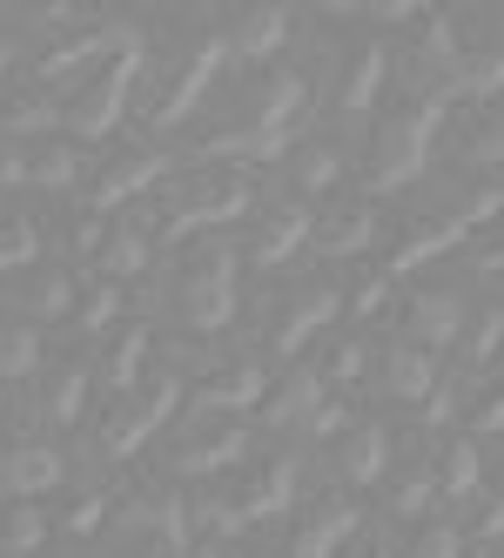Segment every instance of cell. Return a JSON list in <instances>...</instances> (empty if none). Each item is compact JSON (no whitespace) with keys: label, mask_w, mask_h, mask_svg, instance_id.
I'll use <instances>...</instances> for the list:
<instances>
[{"label":"cell","mask_w":504,"mask_h":558,"mask_svg":"<svg viewBox=\"0 0 504 558\" xmlns=\"http://www.w3.org/2000/svg\"><path fill=\"white\" fill-rule=\"evenodd\" d=\"M444 129V108L438 101H410V108H391L377 122V142H370V189L377 195H397L410 189L423 169H431V142Z\"/></svg>","instance_id":"6da1fadb"},{"label":"cell","mask_w":504,"mask_h":558,"mask_svg":"<svg viewBox=\"0 0 504 558\" xmlns=\"http://www.w3.org/2000/svg\"><path fill=\"white\" fill-rule=\"evenodd\" d=\"M175 310H182V324L196 330V337H216L236 324V250H202L196 263H188L182 276V290H175Z\"/></svg>","instance_id":"7a4b0ae2"},{"label":"cell","mask_w":504,"mask_h":558,"mask_svg":"<svg viewBox=\"0 0 504 558\" xmlns=\"http://www.w3.org/2000/svg\"><path fill=\"white\" fill-rule=\"evenodd\" d=\"M182 397H188V384H182L175 371H162V377H155V384L135 397V411H122V417H114V424L101 430V451H108L114 464H122V458H135V451H142V445H148V437L162 430V424H175Z\"/></svg>","instance_id":"3957f363"},{"label":"cell","mask_w":504,"mask_h":558,"mask_svg":"<svg viewBox=\"0 0 504 558\" xmlns=\"http://www.w3.org/2000/svg\"><path fill=\"white\" fill-rule=\"evenodd\" d=\"M142 68H148V54H122V61H114V68L101 74V82H95L82 101H74V108L61 114V122H67L74 135H82V142H101L114 122H122V108H128L135 82H142Z\"/></svg>","instance_id":"277c9868"},{"label":"cell","mask_w":504,"mask_h":558,"mask_svg":"<svg viewBox=\"0 0 504 558\" xmlns=\"http://www.w3.org/2000/svg\"><path fill=\"white\" fill-rule=\"evenodd\" d=\"M222 61H229V34H202V41L188 48V61H182V74H175L169 101H155V129H175V122H188V114L202 108V95L216 88Z\"/></svg>","instance_id":"5b68a950"},{"label":"cell","mask_w":504,"mask_h":558,"mask_svg":"<svg viewBox=\"0 0 504 558\" xmlns=\"http://www.w3.org/2000/svg\"><path fill=\"white\" fill-rule=\"evenodd\" d=\"M61 477H67V458L54 445H41V437H34V445L0 451V492H8L14 505H34L41 492H54Z\"/></svg>","instance_id":"8992f818"},{"label":"cell","mask_w":504,"mask_h":558,"mask_svg":"<svg viewBox=\"0 0 504 558\" xmlns=\"http://www.w3.org/2000/svg\"><path fill=\"white\" fill-rule=\"evenodd\" d=\"M249 182H222V189H202V195H188L182 209H169V222H162V235L169 243H182V235H202V229H216V222H236V216H249Z\"/></svg>","instance_id":"52a82bcc"},{"label":"cell","mask_w":504,"mask_h":558,"mask_svg":"<svg viewBox=\"0 0 504 558\" xmlns=\"http://www.w3.org/2000/svg\"><path fill=\"white\" fill-rule=\"evenodd\" d=\"M229 511L243 518V525H269V518H283L290 505H296V464L290 458H276V464H262L249 485L236 492V498H222Z\"/></svg>","instance_id":"ba28073f"},{"label":"cell","mask_w":504,"mask_h":558,"mask_svg":"<svg viewBox=\"0 0 504 558\" xmlns=\"http://www.w3.org/2000/svg\"><path fill=\"white\" fill-rule=\"evenodd\" d=\"M309 108V82L296 68H283V74H269V82L256 88V101H249V129H262V135H296V114Z\"/></svg>","instance_id":"9c48e42d"},{"label":"cell","mask_w":504,"mask_h":558,"mask_svg":"<svg viewBox=\"0 0 504 558\" xmlns=\"http://www.w3.org/2000/svg\"><path fill=\"white\" fill-rule=\"evenodd\" d=\"M336 316H343V290H336V283H309V290L290 303V316L276 324V356H296L323 324H336Z\"/></svg>","instance_id":"30bf717a"},{"label":"cell","mask_w":504,"mask_h":558,"mask_svg":"<svg viewBox=\"0 0 504 558\" xmlns=\"http://www.w3.org/2000/svg\"><path fill=\"white\" fill-rule=\"evenodd\" d=\"M290 27H296L290 8H243L236 27H229V54L269 61V54H283V48H290Z\"/></svg>","instance_id":"8fae6325"},{"label":"cell","mask_w":504,"mask_h":558,"mask_svg":"<svg viewBox=\"0 0 504 558\" xmlns=\"http://www.w3.org/2000/svg\"><path fill=\"white\" fill-rule=\"evenodd\" d=\"M464 337V303L451 296V290H423V296H410V343L417 350H451Z\"/></svg>","instance_id":"7c38bea8"},{"label":"cell","mask_w":504,"mask_h":558,"mask_svg":"<svg viewBox=\"0 0 504 558\" xmlns=\"http://www.w3.org/2000/svg\"><path fill=\"white\" fill-rule=\"evenodd\" d=\"M370 243H377V209H364V203H343L309 229V250L317 256H364Z\"/></svg>","instance_id":"4fadbf2b"},{"label":"cell","mask_w":504,"mask_h":558,"mask_svg":"<svg viewBox=\"0 0 504 558\" xmlns=\"http://www.w3.org/2000/svg\"><path fill=\"white\" fill-rule=\"evenodd\" d=\"M162 175H169V155H162V148H142V155L114 162V169L95 182V203H88V209H95V216H108V209H122L128 195H142L148 182H162Z\"/></svg>","instance_id":"5bb4252c"},{"label":"cell","mask_w":504,"mask_h":558,"mask_svg":"<svg viewBox=\"0 0 504 558\" xmlns=\"http://www.w3.org/2000/svg\"><path fill=\"white\" fill-rule=\"evenodd\" d=\"M323 411V371H290L276 390H269L262 397V417H269V430H290V424H309V417H317Z\"/></svg>","instance_id":"9a60e30c"},{"label":"cell","mask_w":504,"mask_h":558,"mask_svg":"<svg viewBox=\"0 0 504 558\" xmlns=\"http://www.w3.org/2000/svg\"><path fill=\"white\" fill-rule=\"evenodd\" d=\"M464 235H471V229H464L457 209H444V216H431V222H417L404 243H397V256H391V276H410V269H423V263H438L444 250L464 243Z\"/></svg>","instance_id":"2e32d148"},{"label":"cell","mask_w":504,"mask_h":558,"mask_svg":"<svg viewBox=\"0 0 504 558\" xmlns=\"http://www.w3.org/2000/svg\"><path fill=\"white\" fill-rule=\"evenodd\" d=\"M383 74H391V48L383 41H357L351 48V68H343V82H336V108L343 114H364L383 88Z\"/></svg>","instance_id":"e0dca14e"},{"label":"cell","mask_w":504,"mask_h":558,"mask_svg":"<svg viewBox=\"0 0 504 558\" xmlns=\"http://www.w3.org/2000/svg\"><path fill=\"white\" fill-rule=\"evenodd\" d=\"M357 525H364V511H357L351 498H323L317 511H309V525L296 532V551H290V558H330Z\"/></svg>","instance_id":"ac0fdd59"},{"label":"cell","mask_w":504,"mask_h":558,"mask_svg":"<svg viewBox=\"0 0 504 558\" xmlns=\"http://www.w3.org/2000/svg\"><path fill=\"white\" fill-rule=\"evenodd\" d=\"M243 458H249V430H216V437L182 445L175 451V471L182 477H222V471H236Z\"/></svg>","instance_id":"d6986e66"},{"label":"cell","mask_w":504,"mask_h":558,"mask_svg":"<svg viewBox=\"0 0 504 558\" xmlns=\"http://www.w3.org/2000/svg\"><path fill=\"white\" fill-rule=\"evenodd\" d=\"M309 229H317V216H309L303 203H283L276 216L262 222V235H256V263H262V269H283V263L309 243Z\"/></svg>","instance_id":"ffe728a7"},{"label":"cell","mask_w":504,"mask_h":558,"mask_svg":"<svg viewBox=\"0 0 504 558\" xmlns=\"http://www.w3.org/2000/svg\"><path fill=\"white\" fill-rule=\"evenodd\" d=\"M262 397V364H236V371H222L196 390V417H229V411H249Z\"/></svg>","instance_id":"44dd1931"},{"label":"cell","mask_w":504,"mask_h":558,"mask_svg":"<svg viewBox=\"0 0 504 558\" xmlns=\"http://www.w3.org/2000/svg\"><path fill=\"white\" fill-rule=\"evenodd\" d=\"M383 390L391 397H410V404H423V397L438 390V356L417 350V343H397L391 356H383Z\"/></svg>","instance_id":"7402d4cb"},{"label":"cell","mask_w":504,"mask_h":558,"mask_svg":"<svg viewBox=\"0 0 504 558\" xmlns=\"http://www.w3.org/2000/svg\"><path fill=\"white\" fill-rule=\"evenodd\" d=\"M343 477H351L357 492L377 485V477H391V430H383V424H357L351 445H343Z\"/></svg>","instance_id":"603a6c76"},{"label":"cell","mask_w":504,"mask_h":558,"mask_svg":"<svg viewBox=\"0 0 504 558\" xmlns=\"http://www.w3.org/2000/svg\"><path fill=\"white\" fill-rule=\"evenodd\" d=\"M41 545H48L41 505H14L8 518H0V558H27V551H41Z\"/></svg>","instance_id":"cb8c5ba5"},{"label":"cell","mask_w":504,"mask_h":558,"mask_svg":"<svg viewBox=\"0 0 504 558\" xmlns=\"http://www.w3.org/2000/svg\"><path fill=\"white\" fill-rule=\"evenodd\" d=\"M464 364L471 371H497L504 364V310H484L478 324H464Z\"/></svg>","instance_id":"d4e9b609"},{"label":"cell","mask_w":504,"mask_h":558,"mask_svg":"<svg viewBox=\"0 0 504 558\" xmlns=\"http://www.w3.org/2000/svg\"><path fill=\"white\" fill-rule=\"evenodd\" d=\"M478 485H484V458H478V437H457V445H451V458H444V477H438V492H451V498H478Z\"/></svg>","instance_id":"484cf974"},{"label":"cell","mask_w":504,"mask_h":558,"mask_svg":"<svg viewBox=\"0 0 504 558\" xmlns=\"http://www.w3.org/2000/svg\"><path fill=\"white\" fill-rule=\"evenodd\" d=\"M101 269H108V283H122V276H142V269H148V235H142V229H108Z\"/></svg>","instance_id":"4316f807"},{"label":"cell","mask_w":504,"mask_h":558,"mask_svg":"<svg viewBox=\"0 0 504 558\" xmlns=\"http://www.w3.org/2000/svg\"><path fill=\"white\" fill-rule=\"evenodd\" d=\"M82 404H88V371H82V364H61L41 411H48L54 424H74V417H82Z\"/></svg>","instance_id":"83f0119b"},{"label":"cell","mask_w":504,"mask_h":558,"mask_svg":"<svg viewBox=\"0 0 504 558\" xmlns=\"http://www.w3.org/2000/svg\"><path fill=\"white\" fill-rule=\"evenodd\" d=\"M336 182H343V155H336V148L317 142V148L296 155V189H303V195H330Z\"/></svg>","instance_id":"f1b7e54d"},{"label":"cell","mask_w":504,"mask_h":558,"mask_svg":"<svg viewBox=\"0 0 504 558\" xmlns=\"http://www.w3.org/2000/svg\"><path fill=\"white\" fill-rule=\"evenodd\" d=\"M27 371H41V337L27 324H8L0 330V377H27Z\"/></svg>","instance_id":"f546056e"},{"label":"cell","mask_w":504,"mask_h":558,"mask_svg":"<svg viewBox=\"0 0 504 558\" xmlns=\"http://www.w3.org/2000/svg\"><path fill=\"white\" fill-rule=\"evenodd\" d=\"M464 95H504V48H491V54H464L457 101H464Z\"/></svg>","instance_id":"4dcf8cb0"},{"label":"cell","mask_w":504,"mask_h":558,"mask_svg":"<svg viewBox=\"0 0 504 558\" xmlns=\"http://www.w3.org/2000/svg\"><path fill=\"white\" fill-rule=\"evenodd\" d=\"M142 356H148V330L135 324V330H128L122 343H114V356H108V371H101V384H108V390H128V384L142 377Z\"/></svg>","instance_id":"1f68e13d"},{"label":"cell","mask_w":504,"mask_h":558,"mask_svg":"<svg viewBox=\"0 0 504 558\" xmlns=\"http://www.w3.org/2000/svg\"><path fill=\"white\" fill-rule=\"evenodd\" d=\"M21 310H27V316H67V310H74V283H67L61 269L34 276V290L21 296Z\"/></svg>","instance_id":"d6a6232c"},{"label":"cell","mask_w":504,"mask_h":558,"mask_svg":"<svg viewBox=\"0 0 504 558\" xmlns=\"http://www.w3.org/2000/svg\"><path fill=\"white\" fill-rule=\"evenodd\" d=\"M27 182H41V189L67 195L74 182H82V155H74V148H48L41 162H27Z\"/></svg>","instance_id":"836d02e7"},{"label":"cell","mask_w":504,"mask_h":558,"mask_svg":"<svg viewBox=\"0 0 504 558\" xmlns=\"http://www.w3.org/2000/svg\"><path fill=\"white\" fill-rule=\"evenodd\" d=\"M34 256H41V229H34L27 216H14L8 229H0V276H8V269H27Z\"/></svg>","instance_id":"e575fe53"},{"label":"cell","mask_w":504,"mask_h":558,"mask_svg":"<svg viewBox=\"0 0 504 558\" xmlns=\"http://www.w3.org/2000/svg\"><path fill=\"white\" fill-rule=\"evenodd\" d=\"M464 155H471L478 169H497V162H504V108H491L484 122L471 129V142H464Z\"/></svg>","instance_id":"d590c367"},{"label":"cell","mask_w":504,"mask_h":558,"mask_svg":"<svg viewBox=\"0 0 504 558\" xmlns=\"http://www.w3.org/2000/svg\"><path fill=\"white\" fill-rule=\"evenodd\" d=\"M74 310H82V330H95V337H101V330L114 324V316H122V283H95V290H88L82 303H74Z\"/></svg>","instance_id":"8d00e7d4"},{"label":"cell","mask_w":504,"mask_h":558,"mask_svg":"<svg viewBox=\"0 0 504 558\" xmlns=\"http://www.w3.org/2000/svg\"><path fill=\"white\" fill-rule=\"evenodd\" d=\"M108 518H114V498H108V492H88L82 505L67 511V525H61V532H67V538H95Z\"/></svg>","instance_id":"74e56055"},{"label":"cell","mask_w":504,"mask_h":558,"mask_svg":"<svg viewBox=\"0 0 504 558\" xmlns=\"http://www.w3.org/2000/svg\"><path fill=\"white\" fill-rule=\"evenodd\" d=\"M457 216H464V229H484V222H504V189H471L457 203Z\"/></svg>","instance_id":"f35d334b"},{"label":"cell","mask_w":504,"mask_h":558,"mask_svg":"<svg viewBox=\"0 0 504 558\" xmlns=\"http://www.w3.org/2000/svg\"><path fill=\"white\" fill-rule=\"evenodd\" d=\"M383 303H391V269H377L357 283V296H343V310H357V316H383Z\"/></svg>","instance_id":"ab89813d"},{"label":"cell","mask_w":504,"mask_h":558,"mask_svg":"<svg viewBox=\"0 0 504 558\" xmlns=\"http://www.w3.org/2000/svg\"><path fill=\"white\" fill-rule=\"evenodd\" d=\"M431 498H438V477L431 471L404 477V485H397V518H423V511H431Z\"/></svg>","instance_id":"60d3db41"},{"label":"cell","mask_w":504,"mask_h":558,"mask_svg":"<svg viewBox=\"0 0 504 558\" xmlns=\"http://www.w3.org/2000/svg\"><path fill=\"white\" fill-rule=\"evenodd\" d=\"M410 558H464L457 525H423V532H417V545H410Z\"/></svg>","instance_id":"b9f144b4"},{"label":"cell","mask_w":504,"mask_h":558,"mask_svg":"<svg viewBox=\"0 0 504 558\" xmlns=\"http://www.w3.org/2000/svg\"><path fill=\"white\" fill-rule=\"evenodd\" d=\"M451 417H457V377H438V390L423 397V424H431V430H444Z\"/></svg>","instance_id":"7bdbcfd3"},{"label":"cell","mask_w":504,"mask_h":558,"mask_svg":"<svg viewBox=\"0 0 504 558\" xmlns=\"http://www.w3.org/2000/svg\"><path fill=\"white\" fill-rule=\"evenodd\" d=\"M364 364H370L364 343H343V350L330 356V384H357V377H364Z\"/></svg>","instance_id":"ee69618b"},{"label":"cell","mask_w":504,"mask_h":558,"mask_svg":"<svg viewBox=\"0 0 504 558\" xmlns=\"http://www.w3.org/2000/svg\"><path fill=\"white\" fill-rule=\"evenodd\" d=\"M8 129H54V101H21V108H8Z\"/></svg>","instance_id":"f6af8a7d"},{"label":"cell","mask_w":504,"mask_h":558,"mask_svg":"<svg viewBox=\"0 0 504 558\" xmlns=\"http://www.w3.org/2000/svg\"><path fill=\"white\" fill-rule=\"evenodd\" d=\"M471 424L491 437V430H504V384L491 390V397H478V411H471Z\"/></svg>","instance_id":"bcb514c9"},{"label":"cell","mask_w":504,"mask_h":558,"mask_svg":"<svg viewBox=\"0 0 504 558\" xmlns=\"http://www.w3.org/2000/svg\"><path fill=\"white\" fill-rule=\"evenodd\" d=\"M343 417H351V411H343V404H330V397H323V411L309 417V430H317V437H336V430H343Z\"/></svg>","instance_id":"7dc6e473"},{"label":"cell","mask_w":504,"mask_h":558,"mask_svg":"<svg viewBox=\"0 0 504 558\" xmlns=\"http://www.w3.org/2000/svg\"><path fill=\"white\" fill-rule=\"evenodd\" d=\"M478 263H484V269H504V243H497L491 256H478Z\"/></svg>","instance_id":"c3c4849f"},{"label":"cell","mask_w":504,"mask_h":558,"mask_svg":"<svg viewBox=\"0 0 504 558\" xmlns=\"http://www.w3.org/2000/svg\"><path fill=\"white\" fill-rule=\"evenodd\" d=\"M8 61H14V48H8V34H0V74H8Z\"/></svg>","instance_id":"681fc988"},{"label":"cell","mask_w":504,"mask_h":558,"mask_svg":"<svg viewBox=\"0 0 504 558\" xmlns=\"http://www.w3.org/2000/svg\"><path fill=\"white\" fill-rule=\"evenodd\" d=\"M188 558H222V551H216V545H196V551H188Z\"/></svg>","instance_id":"f907efd6"},{"label":"cell","mask_w":504,"mask_h":558,"mask_svg":"<svg viewBox=\"0 0 504 558\" xmlns=\"http://www.w3.org/2000/svg\"><path fill=\"white\" fill-rule=\"evenodd\" d=\"M370 558H391V551H370Z\"/></svg>","instance_id":"816d5d0a"}]
</instances>
